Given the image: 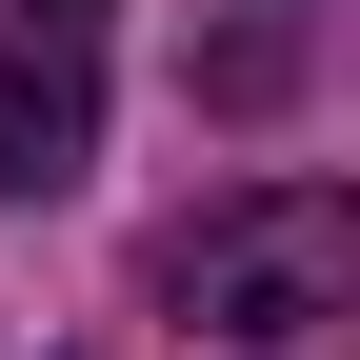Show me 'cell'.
<instances>
[{"instance_id": "obj_2", "label": "cell", "mask_w": 360, "mask_h": 360, "mask_svg": "<svg viewBox=\"0 0 360 360\" xmlns=\"http://www.w3.org/2000/svg\"><path fill=\"white\" fill-rule=\"evenodd\" d=\"M101 20L120 0H0V200H60L101 160Z\"/></svg>"}, {"instance_id": "obj_1", "label": "cell", "mask_w": 360, "mask_h": 360, "mask_svg": "<svg viewBox=\"0 0 360 360\" xmlns=\"http://www.w3.org/2000/svg\"><path fill=\"white\" fill-rule=\"evenodd\" d=\"M160 300L200 340H321V321H360V200L340 180H240V200L180 220Z\"/></svg>"}]
</instances>
